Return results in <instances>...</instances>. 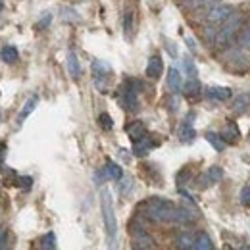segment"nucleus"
Instances as JSON below:
<instances>
[{
	"mask_svg": "<svg viewBox=\"0 0 250 250\" xmlns=\"http://www.w3.org/2000/svg\"><path fill=\"white\" fill-rule=\"evenodd\" d=\"M239 137V129H237V125L233 124H227V127H225V133H223V139H227V141H235Z\"/></svg>",
	"mask_w": 250,
	"mask_h": 250,
	"instance_id": "393cba45",
	"label": "nucleus"
},
{
	"mask_svg": "<svg viewBox=\"0 0 250 250\" xmlns=\"http://www.w3.org/2000/svg\"><path fill=\"white\" fill-rule=\"evenodd\" d=\"M124 104L127 110L135 112L139 110V98H137V89L135 87H127V91L124 94Z\"/></svg>",
	"mask_w": 250,
	"mask_h": 250,
	"instance_id": "9d476101",
	"label": "nucleus"
},
{
	"mask_svg": "<svg viewBox=\"0 0 250 250\" xmlns=\"http://www.w3.org/2000/svg\"><path fill=\"white\" fill-rule=\"evenodd\" d=\"M106 173H108L112 179H116V181H120V179L124 177L122 167H120L116 162H112V160H108V164H106Z\"/></svg>",
	"mask_w": 250,
	"mask_h": 250,
	"instance_id": "6ab92c4d",
	"label": "nucleus"
},
{
	"mask_svg": "<svg viewBox=\"0 0 250 250\" xmlns=\"http://www.w3.org/2000/svg\"><path fill=\"white\" fill-rule=\"evenodd\" d=\"M133 250H143V249H139V247H137V249H133Z\"/></svg>",
	"mask_w": 250,
	"mask_h": 250,
	"instance_id": "4c0bfd02",
	"label": "nucleus"
},
{
	"mask_svg": "<svg viewBox=\"0 0 250 250\" xmlns=\"http://www.w3.org/2000/svg\"><path fill=\"white\" fill-rule=\"evenodd\" d=\"M100 208H102V219H104L108 243H110V247H114V241L118 235V219H116V212H114V200H112V194L108 188H102V192H100Z\"/></svg>",
	"mask_w": 250,
	"mask_h": 250,
	"instance_id": "f03ea898",
	"label": "nucleus"
},
{
	"mask_svg": "<svg viewBox=\"0 0 250 250\" xmlns=\"http://www.w3.org/2000/svg\"><path fill=\"white\" fill-rule=\"evenodd\" d=\"M31 183H33V179H31V177H27V175L18 179V185H20V187H23V188H29V187H31Z\"/></svg>",
	"mask_w": 250,
	"mask_h": 250,
	"instance_id": "c85d7f7f",
	"label": "nucleus"
},
{
	"mask_svg": "<svg viewBox=\"0 0 250 250\" xmlns=\"http://www.w3.org/2000/svg\"><path fill=\"white\" fill-rule=\"evenodd\" d=\"M241 250H250V247H249V245H245V247H243Z\"/></svg>",
	"mask_w": 250,
	"mask_h": 250,
	"instance_id": "f704fd0d",
	"label": "nucleus"
},
{
	"mask_svg": "<svg viewBox=\"0 0 250 250\" xmlns=\"http://www.w3.org/2000/svg\"><path fill=\"white\" fill-rule=\"evenodd\" d=\"M4 154H6V145H2V143H0V164H2V158H4Z\"/></svg>",
	"mask_w": 250,
	"mask_h": 250,
	"instance_id": "473e14b6",
	"label": "nucleus"
},
{
	"mask_svg": "<svg viewBox=\"0 0 250 250\" xmlns=\"http://www.w3.org/2000/svg\"><path fill=\"white\" fill-rule=\"evenodd\" d=\"M93 73L94 77H96V81H100V79H104V77H108L112 73V67H110V63L104 62V60H96L93 63Z\"/></svg>",
	"mask_w": 250,
	"mask_h": 250,
	"instance_id": "9b49d317",
	"label": "nucleus"
},
{
	"mask_svg": "<svg viewBox=\"0 0 250 250\" xmlns=\"http://www.w3.org/2000/svg\"><path fill=\"white\" fill-rule=\"evenodd\" d=\"M194 129H192V125H190V122H183L181 124V127H179V139L183 141V143H190L192 139H194Z\"/></svg>",
	"mask_w": 250,
	"mask_h": 250,
	"instance_id": "dca6fc26",
	"label": "nucleus"
},
{
	"mask_svg": "<svg viewBox=\"0 0 250 250\" xmlns=\"http://www.w3.org/2000/svg\"><path fill=\"white\" fill-rule=\"evenodd\" d=\"M4 239H6V233H4V229H2V227H0V245H2V243H4Z\"/></svg>",
	"mask_w": 250,
	"mask_h": 250,
	"instance_id": "72a5a7b5",
	"label": "nucleus"
},
{
	"mask_svg": "<svg viewBox=\"0 0 250 250\" xmlns=\"http://www.w3.org/2000/svg\"><path fill=\"white\" fill-rule=\"evenodd\" d=\"M143 216L158 223H187L190 221V214L183 208H177L173 202L164 200V198H150L139 206Z\"/></svg>",
	"mask_w": 250,
	"mask_h": 250,
	"instance_id": "f257e3e1",
	"label": "nucleus"
},
{
	"mask_svg": "<svg viewBox=\"0 0 250 250\" xmlns=\"http://www.w3.org/2000/svg\"><path fill=\"white\" fill-rule=\"evenodd\" d=\"M202 2H212V0H202Z\"/></svg>",
	"mask_w": 250,
	"mask_h": 250,
	"instance_id": "e433bc0d",
	"label": "nucleus"
},
{
	"mask_svg": "<svg viewBox=\"0 0 250 250\" xmlns=\"http://www.w3.org/2000/svg\"><path fill=\"white\" fill-rule=\"evenodd\" d=\"M0 58L6 63H14L18 60V50H16L14 46H4L2 52H0Z\"/></svg>",
	"mask_w": 250,
	"mask_h": 250,
	"instance_id": "412c9836",
	"label": "nucleus"
},
{
	"mask_svg": "<svg viewBox=\"0 0 250 250\" xmlns=\"http://www.w3.org/2000/svg\"><path fill=\"white\" fill-rule=\"evenodd\" d=\"M194 250H214L212 249V239L206 233H200L194 241Z\"/></svg>",
	"mask_w": 250,
	"mask_h": 250,
	"instance_id": "a211bd4d",
	"label": "nucleus"
},
{
	"mask_svg": "<svg viewBox=\"0 0 250 250\" xmlns=\"http://www.w3.org/2000/svg\"><path fill=\"white\" fill-rule=\"evenodd\" d=\"M54 249V233H46L44 237L39 239V247H35V250H52Z\"/></svg>",
	"mask_w": 250,
	"mask_h": 250,
	"instance_id": "aec40b11",
	"label": "nucleus"
},
{
	"mask_svg": "<svg viewBox=\"0 0 250 250\" xmlns=\"http://www.w3.org/2000/svg\"><path fill=\"white\" fill-rule=\"evenodd\" d=\"M67 71H69V75L73 79H79V75H81V65H79V60H77L75 52L67 54Z\"/></svg>",
	"mask_w": 250,
	"mask_h": 250,
	"instance_id": "ddd939ff",
	"label": "nucleus"
},
{
	"mask_svg": "<svg viewBox=\"0 0 250 250\" xmlns=\"http://www.w3.org/2000/svg\"><path fill=\"white\" fill-rule=\"evenodd\" d=\"M131 21H133V16H131V12H127L125 14V35L129 37V33H131Z\"/></svg>",
	"mask_w": 250,
	"mask_h": 250,
	"instance_id": "c756f323",
	"label": "nucleus"
},
{
	"mask_svg": "<svg viewBox=\"0 0 250 250\" xmlns=\"http://www.w3.org/2000/svg\"><path fill=\"white\" fill-rule=\"evenodd\" d=\"M131 183H133L131 179H125L124 181V185H122V192H124V194H127V188H131Z\"/></svg>",
	"mask_w": 250,
	"mask_h": 250,
	"instance_id": "2f4dec72",
	"label": "nucleus"
},
{
	"mask_svg": "<svg viewBox=\"0 0 250 250\" xmlns=\"http://www.w3.org/2000/svg\"><path fill=\"white\" fill-rule=\"evenodd\" d=\"M183 63H185V69H187V75L190 77V79H194L196 77V67H194V63L190 62L188 58H185L183 60Z\"/></svg>",
	"mask_w": 250,
	"mask_h": 250,
	"instance_id": "bb28decb",
	"label": "nucleus"
},
{
	"mask_svg": "<svg viewBox=\"0 0 250 250\" xmlns=\"http://www.w3.org/2000/svg\"><path fill=\"white\" fill-rule=\"evenodd\" d=\"M162 71H164V62H162V58H160V56H152V58L148 60V65H146V75H148L150 79H158V77L162 75Z\"/></svg>",
	"mask_w": 250,
	"mask_h": 250,
	"instance_id": "6e6552de",
	"label": "nucleus"
},
{
	"mask_svg": "<svg viewBox=\"0 0 250 250\" xmlns=\"http://www.w3.org/2000/svg\"><path fill=\"white\" fill-rule=\"evenodd\" d=\"M37 104H39V96H31V98L25 102L23 110H21V112H20V116H18V122H20V124H23V122H25V120L31 116L33 110L37 108Z\"/></svg>",
	"mask_w": 250,
	"mask_h": 250,
	"instance_id": "f8f14e48",
	"label": "nucleus"
},
{
	"mask_svg": "<svg viewBox=\"0 0 250 250\" xmlns=\"http://www.w3.org/2000/svg\"><path fill=\"white\" fill-rule=\"evenodd\" d=\"M206 141H208L218 152H223V150H225V141H223V137L218 135V133H206Z\"/></svg>",
	"mask_w": 250,
	"mask_h": 250,
	"instance_id": "f3484780",
	"label": "nucleus"
},
{
	"mask_svg": "<svg viewBox=\"0 0 250 250\" xmlns=\"http://www.w3.org/2000/svg\"><path fill=\"white\" fill-rule=\"evenodd\" d=\"M241 202H243L245 206H250V187L249 185L243 187V190H241Z\"/></svg>",
	"mask_w": 250,
	"mask_h": 250,
	"instance_id": "cd10ccee",
	"label": "nucleus"
},
{
	"mask_svg": "<svg viewBox=\"0 0 250 250\" xmlns=\"http://www.w3.org/2000/svg\"><path fill=\"white\" fill-rule=\"evenodd\" d=\"M241 21H243V16L241 14H231L225 21H223V25H221V29L218 31L216 35V41H218V44H225L233 35L235 31L239 29V25H241Z\"/></svg>",
	"mask_w": 250,
	"mask_h": 250,
	"instance_id": "7ed1b4c3",
	"label": "nucleus"
},
{
	"mask_svg": "<svg viewBox=\"0 0 250 250\" xmlns=\"http://www.w3.org/2000/svg\"><path fill=\"white\" fill-rule=\"evenodd\" d=\"M250 104V94H239L237 102H235V112H245Z\"/></svg>",
	"mask_w": 250,
	"mask_h": 250,
	"instance_id": "b1692460",
	"label": "nucleus"
},
{
	"mask_svg": "<svg viewBox=\"0 0 250 250\" xmlns=\"http://www.w3.org/2000/svg\"><path fill=\"white\" fill-rule=\"evenodd\" d=\"M183 91H185L187 96H196V94L200 93V83L196 79H188V83L183 87Z\"/></svg>",
	"mask_w": 250,
	"mask_h": 250,
	"instance_id": "5701e85b",
	"label": "nucleus"
},
{
	"mask_svg": "<svg viewBox=\"0 0 250 250\" xmlns=\"http://www.w3.org/2000/svg\"><path fill=\"white\" fill-rule=\"evenodd\" d=\"M231 14H233V10L229 6H216L208 12V21L210 23H223Z\"/></svg>",
	"mask_w": 250,
	"mask_h": 250,
	"instance_id": "39448f33",
	"label": "nucleus"
},
{
	"mask_svg": "<svg viewBox=\"0 0 250 250\" xmlns=\"http://www.w3.org/2000/svg\"><path fill=\"white\" fill-rule=\"evenodd\" d=\"M2 8H4V4H2V0H0V12H2Z\"/></svg>",
	"mask_w": 250,
	"mask_h": 250,
	"instance_id": "c9c22d12",
	"label": "nucleus"
},
{
	"mask_svg": "<svg viewBox=\"0 0 250 250\" xmlns=\"http://www.w3.org/2000/svg\"><path fill=\"white\" fill-rule=\"evenodd\" d=\"M167 87H169V91H173V93H179V91L183 89L181 73H179L175 67H171V69L167 71Z\"/></svg>",
	"mask_w": 250,
	"mask_h": 250,
	"instance_id": "1a4fd4ad",
	"label": "nucleus"
},
{
	"mask_svg": "<svg viewBox=\"0 0 250 250\" xmlns=\"http://www.w3.org/2000/svg\"><path fill=\"white\" fill-rule=\"evenodd\" d=\"M206 94L212 98V100H229L231 98V89L227 87H210Z\"/></svg>",
	"mask_w": 250,
	"mask_h": 250,
	"instance_id": "4468645a",
	"label": "nucleus"
},
{
	"mask_svg": "<svg viewBox=\"0 0 250 250\" xmlns=\"http://www.w3.org/2000/svg\"><path fill=\"white\" fill-rule=\"evenodd\" d=\"M98 122L100 125L106 129V131H110V129H114V122H112V118H110V114H100V118H98Z\"/></svg>",
	"mask_w": 250,
	"mask_h": 250,
	"instance_id": "a878e982",
	"label": "nucleus"
},
{
	"mask_svg": "<svg viewBox=\"0 0 250 250\" xmlns=\"http://www.w3.org/2000/svg\"><path fill=\"white\" fill-rule=\"evenodd\" d=\"M135 239H137V245H141L143 249H150L152 245H154V241H152V237H148L145 231H137V235H135Z\"/></svg>",
	"mask_w": 250,
	"mask_h": 250,
	"instance_id": "4be33fe9",
	"label": "nucleus"
},
{
	"mask_svg": "<svg viewBox=\"0 0 250 250\" xmlns=\"http://www.w3.org/2000/svg\"><path fill=\"white\" fill-rule=\"evenodd\" d=\"M194 241H196V239H194L190 233H181V235L177 237L175 245H177L179 250H190V249H194Z\"/></svg>",
	"mask_w": 250,
	"mask_h": 250,
	"instance_id": "2eb2a0df",
	"label": "nucleus"
},
{
	"mask_svg": "<svg viewBox=\"0 0 250 250\" xmlns=\"http://www.w3.org/2000/svg\"><path fill=\"white\" fill-rule=\"evenodd\" d=\"M125 131H127V135H129V139L135 143V141H139V139H143L145 135H146V127L143 122H133V124H129L125 127Z\"/></svg>",
	"mask_w": 250,
	"mask_h": 250,
	"instance_id": "0eeeda50",
	"label": "nucleus"
},
{
	"mask_svg": "<svg viewBox=\"0 0 250 250\" xmlns=\"http://www.w3.org/2000/svg\"><path fill=\"white\" fill-rule=\"evenodd\" d=\"M221 177H223V169L218 167V166H212V167L198 179V185H200V188H206V187H210V185H214V183H218Z\"/></svg>",
	"mask_w": 250,
	"mask_h": 250,
	"instance_id": "20e7f679",
	"label": "nucleus"
},
{
	"mask_svg": "<svg viewBox=\"0 0 250 250\" xmlns=\"http://www.w3.org/2000/svg\"><path fill=\"white\" fill-rule=\"evenodd\" d=\"M156 146V143L148 137V135H145L143 139H139V141H135V146H133V152L137 154V156H145V154H148L152 148Z\"/></svg>",
	"mask_w": 250,
	"mask_h": 250,
	"instance_id": "423d86ee",
	"label": "nucleus"
},
{
	"mask_svg": "<svg viewBox=\"0 0 250 250\" xmlns=\"http://www.w3.org/2000/svg\"><path fill=\"white\" fill-rule=\"evenodd\" d=\"M50 20H52V16H50V14H46V16L37 23V27H39V29H44V27L48 25V21H50Z\"/></svg>",
	"mask_w": 250,
	"mask_h": 250,
	"instance_id": "7c9ffc66",
	"label": "nucleus"
}]
</instances>
